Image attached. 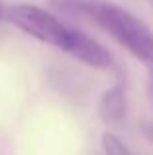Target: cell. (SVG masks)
<instances>
[{"instance_id": "277c9868", "label": "cell", "mask_w": 153, "mask_h": 155, "mask_svg": "<svg viewBox=\"0 0 153 155\" xmlns=\"http://www.w3.org/2000/svg\"><path fill=\"white\" fill-rule=\"evenodd\" d=\"M98 116L102 124L110 126V128H116L124 122V118H126V88L120 81L112 84L108 91H104V94L100 96Z\"/></svg>"}, {"instance_id": "5b68a950", "label": "cell", "mask_w": 153, "mask_h": 155, "mask_svg": "<svg viewBox=\"0 0 153 155\" xmlns=\"http://www.w3.org/2000/svg\"><path fill=\"white\" fill-rule=\"evenodd\" d=\"M102 149H104V155H134L122 143V140L118 136H114L110 132L102 134Z\"/></svg>"}, {"instance_id": "52a82bcc", "label": "cell", "mask_w": 153, "mask_h": 155, "mask_svg": "<svg viewBox=\"0 0 153 155\" xmlns=\"http://www.w3.org/2000/svg\"><path fill=\"white\" fill-rule=\"evenodd\" d=\"M2 12H4V6H2V2H0V20H2Z\"/></svg>"}, {"instance_id": "8992f818", "label": "cell", "mask_w": 153, "mask_h": 155, "mask_svg": "<svg viewBox=\"0 0 153 155\" xmlns=\"http://www.w3.org/2000/svg\"><path fill=\"white\" fill-rule=\"evenodd\" d=\"M147 92H149V98H151V104H153V71L149 73V84H147ZM142 132H143V136L147 137V141H151V143H153V122H151V120L143 122Z\"/></svg>"}, {"instance_id": "6da1fadb", "label": "cell", "mask_w": 153, "mask_h": 155, "mask_svg": "<svg viewBox=\"0 0 153 155\" xmlns=\"http://www.w3.org/2000/svg\"><path fill=\"white\" fill-rule=\"evenodd\" d=\"M53 8L59 14L90 20L130 55L142 61L149 73L153 71V31L130 10L102 0H53Z\"/></svg>"}, {"instance_id": "3957f363", "label": "cell", "mask_w": 153, "mask_h": 155, "mask_svg": "<svg viewBox=\"0 0 153 155\" xmlns=\"http://www.w3.org/2000/svg\"><path fill=\"white\" fill-rule=\"evenodd\" d=\"M67 55L75 57L76 61H80V63L88 65L92 69H108L114 65L110 51L100 41H96L94 38H90L88 34H84L80 30H75V38Z\"/></svg>"}, {"instance_id": "7a4b0ae2", "label": "cell", "mask_w": 153, "mask_h": 155, "mask_svg": "<svg viewBox=\"0 0 153 155\" xmlns=\"http://www.w3.org/2000/svg\"><path fill=\"white\" fill-rule=\"evenodd\" d=\"M2 20L12 24L14 28L22 30L30 38L47 43L51 47H57L61 51H69L75 38V28H69L59 20L57 14H51L45 8H39L35 4H12L4 6Z\"/></svg>"}, {"instance_id": "ba28073f", "label": "cell", "mask_w": 153, "mask_h": 155, "mask_svg": "<svg viewBox=\"0 0 153 155\" xmlns=\"http://www.w3.org/2000/svg\"><path fill=\"white\" fill-rule=\"evenodd\" d=\"M145 2H147V4H149V6L153 8V0H145Z\"/></svg>"}]
</instances>
